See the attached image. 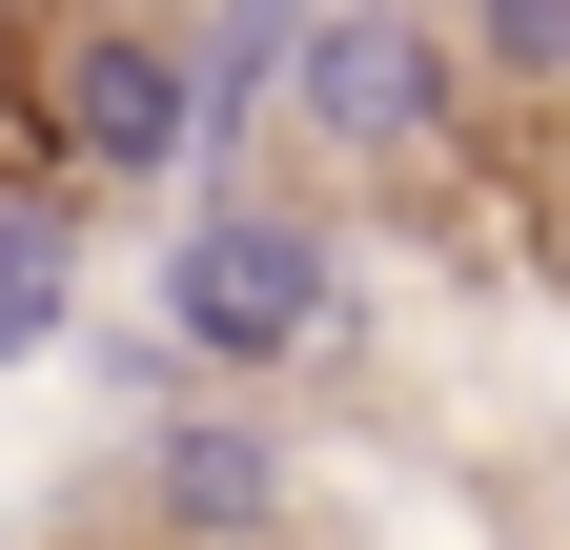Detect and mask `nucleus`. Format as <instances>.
<instances>
[{"label":"nucleus","mask_w":570,"mask_h":550,"mask_svg":"<svg viewBox=\"0 0 570 550\" xmlns=\"http://www.w3.org/2000/svg\"><path fill=\"white\" fill-rule=\"evenodd\" d=\"M469 61L489 82H570V0H469Z\"/></svg>","instance_id":"obj_7"},{"label":"nucleus","mask_w":570,"mask_h":550,"mask_svg":"<svg viewBox=\"0 0 570 550\" xmlns=\"http://www.w3.org/2000/svg\"><path fill=\"white\" fill-rule=\"evenodd\" d=\"M41 144L82 164V184H184L204 102H184V41H164V0H142V21H61V61H41Z\"/></svg>","instance_id":"obj_3"},{"label":"nucleus","mask_w":570,"mask_h":550,"mask_svg":"<svg viewBox=\"0 0 570 550\" xmlns=\"http://www.w3.org/2000/svg\"><path fill=\"white\" fill-rule=\"evenodd\" d=\"M122 490L142 510H164V530H285V510H306V469H285V429H265V407H204V387H164V407H122Z\"/></svg>","instance_id":"obj_4"},{"label":"nucleus","mask_w":570,"mask_h":550,"mask_svg":"<svg viewBox=\"0 0 570 550\" xmlns=\"http://www.w3.org/2000/svg\"><path fill=\"white\" fill-rule=\"evenodd\" d=\"M449 82H469V61L428 41L407 0H306V41H285V122H306L326 164H367V184L449 144Z\"/></svg>","instance_id":"obj_2"},{"label":"nucleus","mask_w":570,"mask_h":550,"mask_svg":"<svg viewBox=\"0 0 570 550\" xmlns=\"http://www.w3.org/2000/svg\"><path fill=\"white\" fill-rule=\"evenodd\" d=\"M164 326H184V367H225V387L346 347V225L285 204V184H245V164H204V204L164 225Z\"/></svg>","instance_id":"obj_1"},{"label":"nucleus","mask_w":570,"mask_h":550,"mask_svg":"<svg viewBox=\"0 0 570 550\" xmlns=\"http://www.w3.org/2000/svg\"><path fill=\"white\" fill-rule=\"evenodd\" d=\"M285 41H306V0H204V41H184L204 144H184V184H204V164H245L265 122H285Z\"/></svg>","instance_id":"obj_5"},{"label":"nucleus","mask_w":570,"mask_h":550,"mask_svg":"<svg viewBox=\"0 0 570 550\" xmlns=\"http://www.w3.org/2000/svg\"><path fill=\"white\" fill-rule=\"evenodd\" d=\"M82 164H61V184H0V367H41L61 347V326H82Z\"/></svg>","instance_id":"obj_6"}]
</instances>
